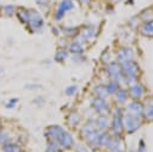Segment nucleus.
I'll return each mask as SVG.
<instances>
[{
	"mask_svg": "<svg viewBox=\"0 0 153 152\" xmlns=\"http://www.w3.org/2000/svg\"><path fill=\"white\" fill-rule=\"evenodd\" d=\"M122 124H123V129H126V132L128 133L135 132L141 124V115L126 113L122 119Z\"/></svg>",
	"mask_w": 153,
	"mask_h": 152,
	"instance_id": "nucleus-1",
	"label": "nucleus"
},
{
	"mask_svg": "<svg viewBox=\"0 0 153 152\" xmlns=\"http://www.w3.org/2000/svg\"><path fill=\"white\" fill-rule=\"evenodd\" d=\"M28 11H29V22H28L29 30H31L32 32L41 31V29L43 28L42 16L40 14V12L35 10H28Z\"/></svg>",
	"mask_w": 153,
	"mask_h": 152,
	"instance_id": "nucleus-2",
	"label": "nucleus"
},
{
	"mask_svg": "<svg viewBox=\"0 0 153 152\" xmlns=\"http://www.w3.org/2000/svg\"><path fill=\"white\" fill-rule=\"evenodd\" d=\"M73 8H74V3L72 0H61V3L59 4L55 12V19L61 21L65 17L66 12L73 10Z\"/></svg>",
	"mask_w": 153,
	"mask_h": 152,
	"instance_id": "nucleus-3",
	"label": "nucleus"
},
{
	"mask_svg": "<svg viewBox=\"0 0 153 152\" xmlns=\"http://www.w3.org/2000/svg\"><path fill=\"white\" fill-rule=\"evenodd\" d=\"M106 71H108V74L110 76V78L113 79V82L115 83H120V82H123V74H122V71H121V67L119 65H116L115 62L113 64L108 65L106 66Z\"/></svg>",
	"mask_w": 153,
	"mask_h": 152,
	"instance_id": "nucleus-4",
	"label": "nucleus"
},
{
	"mask_svg": "<svg viewBox=\"0 0 153 152\" xmlns=\"http://www.w3.org/2000/svg\"><path fill=\"white\" fill-rule=\"evenodd\" d=\"M122 74L123 77H127V76H133V77H137L139 73V67L137 64H134L133 60L132 61H127V62H123L122 67Z\"/></svg>",
	"mask_w": 153,
	"mask_h": 152,
	"instance_id": "nucleus-5",
	"label": "nucleus"
},
{
	"mask_svg": "<svg viewBox=\"0 0 153 152\" xmlns=\"http://www.w3.org/2000/svg\"><path fill=\"white\" fill-rule=\"evenodd\" d=\"M92 108L95 109V111H97L99 115H105V113L109 111V107H108V103L105 102V100L99 97H96L95 100L91 103Z\"/></svg>",
	"mask_w": 153,
	"mask_h": 152,
	"instance_id": "nucleus-6",
	"label": "nucleus"
},
{
	"mask_svg": "<svg viewBox=\"0 0 153 152\" xmlns=\"http://www.w3.org/2000/svg\"><path fill=\"white\" fill-rule=\"evenodd\" d=\"M116 56H117V61L121 62V64H123V62H127V61H132L133 60V58H134V52L129 47H123V48H121L117 52Z\"/></svg>",
	"mask_w": 153,
	"mask_h": 152,
	"instance_id": "nucleus-7",
	"label": "nucleus"
},
{
	"mask_svg": "<svg viewBox=\"0 0 153 152\" xmlns=\"http://www.w3.org/2000/svg\"><path fill=\"white\" fill-rule=\"evenodd\" d=\"M64 128L61 126H50L46 129V137L49 139V140H54V141H58L59 138L61 137V134L64 133Z\"/></svg>",
	"mask_w": 153,
	"mask_h": 152,
	"instance_id": "nucleus-8",
	"label": "nucleus"
},
{
	"mask_svg": "<svg viewBox=\"0 0 153 152\" xmlns=\"http://www.w3.org/2000/svg\"><path fill=\"white\" fill-rule=\"evenodd\" d=\"M58 141L60 144V147H64V149H71L74 145V139L72 137V134L66 131H64V133L61 134V137L59 138Z\"/></svg>",
	"mask_w": 153,
	"mask_h": 152,
	"instance_id": "nucleus-9",
	"label": "nucleus"
},
{
	"mask_svg": "<svg viewBox=\"0 0 153 152\" xmlns=\"http://www.w3.org/2000/svg\"><path fill=\"white\" fill-rule=\"evenodd\" d=\"M123 129V124H122V115H121V109H117V111L115 113L114 116V121H113V131L115 132L116 135L122 132Z\"/></svg>",
	"mask_w": 153,
	"mask_h": 152,
	"instance_id": "nucleus-10",
	"label": "nucleus"
},
{
	"mask_svg": "<svg viewBox=\"0 0 153 152\" xmlns=\"http://www.w3.org/2000/svg\"><path fill=\"white\" fill-rule=\"evenodd\" d=\"M111 152H124L123 150V144H122V140L120 139V137H116V138H111L109 145L106 146Z\"/></svg>",
	"mask_w": 153,
	"mask_h": 152,
	"instance_id": "nucleus-11",
	"label": "nucleus"
},
{
	"mask_svg": "<svg viewBox=\"0 0 153 152\" xmlns=\"http://www.w3.org/2000/svg\"><path fill=\"white\" fill-rule=\"evenodd\" d=\"M142 104L138 101H133L127 105V113L130 114H135V115H141L142 113Z\"/></svg>",
	"mask_w": 153,
	"mask_h": 152,
	"instance_id": "nucleus-12",
	"label": "nucleus"
},
{
	"mask_svg": "<svg viewBox=\"0 0 153 152\" xmlns=\"http://www.w3.org/2000/svg\"><path fill=\"white\" fill-rule=\"evenodd\" d=\"M95 126L96 128L98 129H105L108 128V126H109V120H108V116L106 115H99L98 118L95 120Z\"/></svg>",
	"mask_w": 153,
	"mask_h": 152,
	"instance_id": "nucleus-13",
	"label": "nucleus"
},
{
	"mask_svg": "<svg viewBox=\"0 0 153 152\" xmlns=\"http://www.w3.org/2000/svg\"><path fill=\"white\" fill-rule=\"evenodd\" d=\"M129 94L134 100H138V98L142 97V95H143V87L140 84H134V85L130 86Z\"/></svg>",
	"mask_w": 153,
	"mask_h": 152,
	"instance_id": "nucleus-14",
	"label": "nucleus"
},
{
	"mask_svg": "<svg viewBox=\"0 0 153 152\" xmlns=\"http://www.w3.org/2000/svg\"><path fill=\"white\" fill-rule=\"evenodd\" d=\"M142 114L147 120H153V100L146 102L145 107L142 108Z\"/></svg>",
	"mask_w": 153,
	"mask_h": 152,
	"instance_id": "nucleus-15",
	"label": "nucleus"
},
{
	"mask_svg": "<svg viewBox=\"0 0 153 152\" xmlns=\"http://www.w3.org/2000/svg\"><path fill=\"white\" fill-rule=\"evenodd\" d=\"M141 34L145 35V36H148V37H153V21H150L147 23H145L141 29H140Z\"/></svg>",
	"mask_w": 153,
	"mask_h": 152,
	"instance_id": "nucleus-16",
	"label": "nucleus"
},
{
	"mask_svg": "<svg viewBox=\"0 0 153 152\" xmlns=\"http://www.w3.org/2000/svg\"><path fill=\"white\" fill-rule=\"evenodd\" d=\"M97 131V128H96V126L95 124H92V123H86V124H84L83 126V128H82V134H83V137L86 139L89 135H91V134L93 133V132H96Z\"/></svg>",
	"mask_w": 153,
	"mask_h": 152,
	"instance_id": "nucleus-17",
	"label": "nucleus"
},
{
	"mask_svg": "<svg viewBox=\"0 0 153 152\" xmlns=\"http://www.w3.org/2000/svg\"><path fill=\"white\" fill-rule=\"evenodd\" d=\"M17 16L19 18V22L23 24H28L29 22V11L26 8H19L17 12Z\"/></svg>",
	"mask_w": 153,
	"mask_h": 152,
	"instance_id": "nucleus-18",
	"label": "nucleus"
},
{
	"mask_svg": "<svg viewBox=\"0 0 153 152\" xmlns=\"http://www.w3.org/2000/svg\"><path fill=\"white\" fill-rule=\"evenodd\" d=\"M4 152H22V149L18 144H14V142H8V144H5L3 146Z\"/></svg>",
	"mask_w": 153,
	"mask_h": 152,
	"instance_id": "nucleus-19",
	"label": "nucleus"
},
{
	"mask_svg": "<svg viewBox=\"0 0 153 152\" xmlns=\"http://www.w3.org/2000/svg\"><path fill=\"white\" fill-rule=\"evenodd\" d=\"M116 96H115V101L117 102V103H124L126 100H127V91L126 90H117L115 92Z\"/></svg>",
	"mask_w": 153,
	"mask_h": 152,
	"instance_id": "nucleus-20",
	"label": "nucleus"
},
{
	"mask_svg": "<svg viewBox=\"0 0 153 152\" xmlns=\"http://www.w3.org/2000/svg\"><path fill=\"white\" fill-rule=\"evenodd\" d=\"M67 120H68V123L71 124V126H77V124L79 123V121H80V116L77 111H73V113H71L68 115Z\"/></svg>",
	"mask_w": 153,
	"mask_h": 152,
	"instance_id": "nucleus-21",
	"label": "nucleus"
},
{
	"mask_svg": "<svg viewBox=\"0 0 153 152\" xmlns=\"http://www.w3.org/2000/svg\"><path fill=\"white\" fill-rule=\"evenodd\" d=\"M8 142H11V137L10 134H8L7 131H0V145H5V144H8Z\"/></svg>",
	"mask_w": 153,
	"mask_h": 152,
	"instance_id": "nucleus-22",
	"label": "nucleus"
},
{
	"mask_svg": "<svg viewBox=\"0 0 153 152\" xmlns=\"http://www.w3.org/2000/svg\"><path fill=\"white\" fill-rule=\"evenodd\" d=\"M1 13L6 17H12L16 13V7L13 5H6L1 8Z\"/></svg>",
	"mask_w": 153,
	"mask_h": 152,
	"instance_id": "nucleus-23",
	"label": "nucleus"
},
{
	"mask_svg": "<svg viewBox=\"0 0 153 152\" xmlns=\"http://www.w3.org/2000/svg\"><path fill=\"white\" fill-rule=\"evenodd\" d=\"M68 48H69V52L74 53V54H80V53H83V47H82V44L78 43L77 41H75V42H72L69 46H68Z\"/></svg>",
	"mask_w": 153,
	"mask_h": 152,
	"instance_id": "nucleus-24",
	"label": "nucleus"
},
{
	"mask_svg": "<svg viewBox=\"0 0 153 152\" xmlns=\"http://www.w3.org/2000/svg\"><path fill=\"white\" fill-rule=\"evenodd\" d=\"M46 152H60V144H59V141L50 140L48 146H47Z\"/></svg>",
	"mask_w": 153,
	"mask_h": 152,
	"instance_id": "nucleus-25",
	"label": "nucleus"
},
{
	"mask_svg": "<svg viewBox=\"0 0 153 152\" xmlns=\"http://www.w3.org/2000/svg\"><path fill=\"white\" fill-rule=\"evenodd\" d=\"M95 92L97 95V97H99V98H103V100H105V98L108 97V92H106V89L104 85H99V86H97L95 89Z\"/></svg>",
	"mask_w": 153,
	"mask_h": 152,
	"instance_id": "nucleus-26",
	"label": "nucleus"
},
{
	"mask_svg": "<svg viewBox=\"0 0 153 152\" xmlns=\"http://www.w3.org/2000/svg\"><path fill=\"white\" fill-rule=\"evenodd\" d=\"M110 140H111V137L109 135V134H108V133H103V134H101V135H99V145L106 147L108 145H109Z\"/></svg>",
	"mask_w": 153,
	"mask_h": 152,
	"instance_id": "nucleus-27",
	"label": "nucleus"
},
{
	"mask_svg": "<svg viewBox=\"0 0 153 152\" xmlns=\"http://www.w3.org/2000/svg\"><path fill=\"white\" fill-rule=\"evenodd\" d=\"M67 56H68V53H67L65 49H60V50L56 53V54H55V60L59 61V62H61V61H64Z\"/></svg>",
	"mask_w": 153,
	"mask_h": 152,
	"instance_id": "nucleus-28",
	"label": "nucleus"
},
{
	"mask_svg": "<svg viewBox=\"0 0 153 152\" xmlns=\"http://www.w3.org/2000/svg\"><path fill=\"white\" fill-rule=\"evenodd\" d=\"M105 89H106V92H108V94H115L116 91L119 90V84L115 83V82H113V83H110V84L105 85Z\"/></svg>",
	"mask_w": 153,
	"mask_h": 152,
	"instance_id": "nucleus-29",
	"label": "nucleus"
},
{
	"mask_svg": "<svg viewBox=\"0 0 153 152\" xmlns=\"http://www.w3.org/2000/svg\"><path fill=\"white\" fill-rule=\"evenodd\" d=\"M141 18H143L142 21H146V22H150V21H153V11L152 10H145L142 13H141Z\"/></svg>",
	"mask_w": 153,
	"mask_h": 152,
	"instance_id": "nucleus-30",
	"label": "nucleus"
},
{
	"mask_svg": "<svg viewBox=\"0 0 153 152\" xmlns=\"http://www.w3.org/2000/svg\"><path fill=\"white\" fill-rule=\"evenodd\" d=\"M77 91H78V86H75V85H71V86H68L65 90V92H66L67 96H73Z\"/></svg>",
	"mask_w": 153,
	"mask_h": 152,
	"instance_id": "nucleus-31",
	"label": "nucleus"
},
{
	"mask_svg": "<svg viewBox=\"0 0 153 152\" xmlns=\"http://www.w3.org/2000/svg\"><path fill=\"white\" fill-rule=\"evenodd\" d=\"M62 30H64V32L66 35H68V36H73V35H75L78 32L77 28H62Z\"/></svg>",
	"mask_w": 153,
	"mask_h": 152,
	"instance_id": "nucleus-32",
	"label": "nucleus"
},
{
	"mask_svg": "<svg viewBox=\"0 0 153 152\" xmlns=\"http://www.w3.org/2000/svg\"><path fill=\"white\" fill-rule=\"evenodd\" d=\"M77 152H89L87 146L84 144H78L77 145Z\"/></svg>",
	"mask_w": 153,
	"mask_h": 152,
	"instance_id": "nucleus-33",
	"label": "nucleus"
},
{
	"mask_svg": "<svg viewBox=\"0 0 153 152\" xmlns=\"http://www.w3.org/2000/svg\"><path fill=\"white\" fill-rule=\"evenodd\" d=\"M36 4L40 5L41 7H46L49 4V0H36Z\"/></svg>",
	"mask_w": 153,
	"mask_h": 152,
	"instance_id": "nucleus-34",
	"label": "nucleus"
},
{
	"mask_svg": "<svg viewBox=\"0 0 153 152\" xmlns=\"http://www.w3.org/2000/svg\"><path fill=\"white\" fill-rule=\"evenodd\" d=\"M16 103H17V100H16V98H13L12 101H10V102L6 104V108H8V109H10V108H14V107H16Z\"/></svg>",
	"mask_w": 153,
	"mask_h": 152,
	"instance_id": "nucleus-35",
	"label": "nucleus"
},
{
	"mask_svg": "<svg viewBox=\"0 0 153 152\" xmlns=\"http://www.w3.org/2000/svg\"><path fill=\"white\" fill-rule=\"evenodd\" d=\"M139 151H140V152H146V147H145V144H143V141H141V142H140Z\"/></svg>",
	"mask_w": 153,
	"mask_h": 152,
	"instance_id": "nucleus-36",
	"label": "nucleus"
},
{
	"mask_svg": "<svg viewBox=\"0 0 153 152\" xmlns=\"http://www.w3.org/2000/svg\"><path fill=\"white\" fill-rule=\"evenodd\" d=\"M26 87H28V89H37V87H38V85H28Z\"/></svg>",
	"mask_w": 153,
	"mask_h": 152,
	"instance_id": "nucleus-37",
	"label": "nucleus"
},
{
	"mask_svg": "<svg viewBox=\"0 0 153 152\" xmlns=\"http://www.w3.org/2000/svg\"><path fill=\"white\" fill-rule=\"evenodd\" d=\"M80 3H83V4H87L89 3V0H79Z\"/></svg>",
	"mask_w": 153,
	"mask_h": 152,
	"instance_id": "nucleus-38",
	"label": "nucleus"
},
{
	"mask_svg": "<svg viewBox=\"0 0 153 152\" xmlns=\"http://www.w3.org/2000/svg\"><path fill=\"white\" fill-rule=\"evenodd\" d=\"M0 131H1V122H0Z\"/></svg>",
	"mask_w": 153,
	"mask_h": 152,
	"instance_id": "nucleus-39",
	"label": "nucleus"
}]
</instances>
